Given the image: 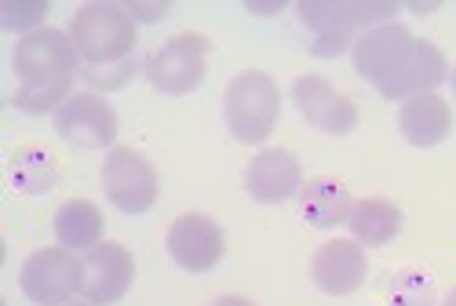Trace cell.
<instances>
[{
    "instance_id": "7c38bea8",
    "label": "cell",
    "mask_w": 456,
    "mask_h": 306,
    "mask_svg": "<svg viewBox=\"0 0 456 306\" xmlns=\"http://www.w3.org/2000/svg\"><path fill=\"white\" fill-rule=\"evenodd\" d=\"M292 99H296V109L303 113V121L325 135H347L358 128V106L314 73L299 76L292 85Z\"/></svg>"
},
{
    "instance_id": "3957f363",
    "label": "cell",
    "mask_w": 456,
    "mask_h": 306,
    "mask_svg": "<svg viewBox=\"0 0 456 306\" xmlns=\"http://www.w3.org/2000/svg\"><path fill=\"white\" fill-rule=\"evenodd\" d=\"M281 113V92L271 73L263 69H245L238 73L223 95V121L231 135L245 146H259L278 125Z\"/></svg>"
},
{
    "instance_id": "2e32d148",
    "label": "cell",
    "mask_w": 456,
    "mask_h": 306,
    "mask_svg": "<svg viewBox=\"0 0 456 306\" xmlns=\"http://www.w3.org/2000/svg\"><path fill=\"white\" fill-rule=\"evenodd\" d=\"M398 128L405 135L409 146L416 149H431L438 146L449 128H452V109L442 95H416V99H405L402 109H398Z\"/></svg>"
},
{
    "instance_id": "9a60e30c",
    "label": "cell",
    "mask_w": 456,
    "mask_h": 306,
    "mask_svg": "<svg viewBox=\"0 0 456 306\" xmlns=\"http://www.w3.org/2000/svg\"><path fill=\"white\" fill-rule=\"evenodd\" d=\"M445 76H449V66H445L442 48L431 44V41H416L412 55L376 92L384 99H402L405 102V99H416V95H435L445 85Z\"/></svg>"
},
{
    "instance_id": "ffe728a7",
    "label": "cell",
    "mask_w": 456,
    "mask_h": 306,
    "mask_svg": "<svg viewBox=\"0 0 456 306\" xmlns=\"http://www.w3.org/2000/svg\"><path fill=\"white\" fill-rule=\"evenodd\" d=\"M8 182L19 194H48L55 186V161L52 153L41 146H26L19 153H12L8 161Z\"/></svg>"
},
{
    "instance_id": "5b68a950",
    "label": "cell",
    "mask_w": 456,
    "mask_h": 306,
    "mask_svg": "<svg viewBox=\"0 0 456 306\" xmlns=\"http://www.w3.org/2000/svg\"><path fill=\"white\" fill-rule=\"evenodd\" d=\"M102 189H106V201L118 212L142 215L158 205L161 182H158L154 165H150L139 149L113 146L102 161Z\"/></svg>"
},
{
    "instance_id": "484cf974",
    "label": "cell",
    "mask_w": 456,
    "mask_h": 306,
    "mask_svg": "<svg viewBox=\"0 0 456 306\" xmlns=\"http://www.w3.org/2000/svg\"><path fill=\"white\" fill-rule=\"evenodd\" d=\"M285 4H256V0H252V4H248V12H281Z\"/></svg>"
},
{
    "instance_id": "e0dca14e",
    "label": "cell",
    "mask_w": 456,
    "mask_h": 306,
    "mask_svg": "<svg viewBox=\"0 0 456 306\" xmlns=\"http://www.w3.org/2000/svg\"><path fill=\"white\" fill-rule=\"evenodd\" d=\"M351 208H354V201L347 194V186L336 179H311L299 189V215L318 230H332L339 222H347Z\"/></svg>"
},
{
    "instance_id": "603a6c76",
    "label": "cell",
    "mask_w": 456,
    "mask_h": 306,
    "mask_svg": "<svg viewBox=\"0 0 456 306\" xmlns=\"http://www.w3.org/2000/svg\"><path fill=\"white\" fill-rule=\"evenodd\" d=\"M132 73H135V62L128 59V62H118V66H92L85 73V81L99 92H113V88H125L132 81Z\"/></svg>"
},
{
    "instance_id": "277c9868",
    "label": "cell",
    "mask_w": 456,
    "mask_h": 306,
    "mask_svg": "<svg viewBox=\"0 0 456 306\" xmlns=\"http://www.w3.org/2000/svg\"><path fill=\"white\" fill-rule=\"evenodd\" d=\"M81 66V55L73 48L69 33L41 26L37 33H26L12 52V69L19 76V88H55L73 85V73Z\"/></svg>"
},
{
    "instance_id": "d6986e66",
    "label": "cell",
    "mask_w": 456,
    "mask_h": 306,
    "mask_svg": "<svg viewBox=\"0 0 456 306\" xmlns=\"http://www.w3.org/2000/svg\"><path fill=\"white\" fill-rule=\"evenodd\" d=\"M347 226L358 245H387L402 230V208L384 197H365V201H354Z\"/></svg>"
},
{
    "instance_id": "83f0119b",
    "label": "cell",
    "mask_w": 456,
    "mask_h": 306,
    "mask_svg": "<svg viewBox=\"0 0 456 306\" xmlns=\"http://www.w3.org/2000/svg\"><path fill=\"white\" fill-rule=\"evenodd\" d=\"M452 95H456V73H452Z\"/></svg>"
},
{
    "instance_id": "30bf717a",
    "label": "cell",
    "mask_w": 456,
    "mask_h": 306,
    "mask_svg": "<svg viewBox=\"0 0 456 306\" xmlns=\"http://www.w3.org/2000/svg\"><path fill=\"white\" fill-rule=\"evenodd\" d=\"M55 132L81 149H106L118 139V113L110 109L102 95L81 92V95H69L55 113Z\"/></svg>"
},
{
    "instance_id": "8992f818",
    "label": "cell",
    "mask_w": 456,
    "mask_h": 306,
    "mask_svg": "<svg viewBox=\"0 0 456 306\" xmlns=\"http://www.w3.org/2000/svg\"><path fill=\"white\" fill-rule=\"evenodd\" d=\"M208 73V41L201 33H175L146 59V81L161 95L198 92Z\"/></svg>"
},
{
    "instance_id": "52a82bcc",
    "label": "cell",
    "mask_w": 456,
    "mask_h": 306,
    "mask_svg": "<svg viewBox=\"0 0 456 306\" xmlns=\"http://www.w3.org/2000/svg\"><path fill=\"white\" fill-rule=\"evenodd\" d=\"M22 295L37 306H69L81 292V259L69 248H41L19 270Z\"/></svg>"
},
{
    "instance_id": "ba28073f",
    "label": "cell",
    "mask_w": 456,
    "mask_h": 306,
    "mask_svg": "<svg viewBox=\"0 0 456 306\" xmlns=\"http://www.w3.org/2000/svg\"><path fill=\"white\" fill-rule=\"evenodd\" d=\"M168 255L186 274H208L226 255V238L216 219L201 212H186L168 226Z\"/></svg>"
},
{
    "instance_id": "9c48e42d",
    "label": "cell",
    "mask_w": 456,
    "mask_h": 306,
    "mask_svg": "<svg viewBox=\"0 0 456 306\" xmlns=\"http://www.w3.org/2000/svg\"><path fill=\"white\" fill-rule=\"evenodd\" d=\"M135 281V259L125 245L102 241L81 259V295L92 306L118 302Z\"/></svg>"
},
{
    "instance_id": "ac0fdd59",
    "label": "cell",
    "mask_w": 456,
    "mask_h": 306,
    "mask_svg": "<svg viewBox=\"0 0 456 306\" xmlns=\"http://www.w3.org/2000/svg\"><path fill=\"white\" fill-rule=\"evenodd\" d=\"M55 241L59 248H95L102 245V230H106V219L102 212L92 205V201H66L59 212H55Z\"/></svg>"
},
{
    "instance_id": "44dd1931",
    "label": "cell",
    "mask_w": 456,
    "mask_h": 306,
    "mask_svg": "<svg viewBox=\"0 0 456 306\" xmlns=\"http://www.w3.org/2000/svg\"><path fill=\"white\" fill-rule=\"evenodd\" d=\"M391 306H435V285L428 274H416V270H402L387 281L384 288Z\"/></svg>"
},
{
    "instance_id": "4316f807",
    "label": "cell",
    "mask_w": 456,
    "mask_h": 306,
    "mask_svg": "<svg viewBox=\"0 0 456 306\" xmlns=\"http://www.w3.org/2000/svg\"><path fill=\"white\" fill-rule=\"evenodd\" d=\"M445 306H456V292H452V295H449V299H445Z\"/></svg>"
},
{
    "instance_id": "4fadbf2b",
    "label": "cell",
    "mask_w": 456,
    "mask_h": 306,
    "mask_svg": "<svg viewBox=\"0 0 456 306\" xmlns=\"http://www.w3.org/2000/svg\"><path fill=\"white\" fill-rule=\"evenodd\" d=\"M245 189L256 205H285V201L299 197V189H303L299 157L281 146L256 153L245 168Z\"/></svg>"
},
{
    "instance_id": "6da1fadb",
    "label": "cell",
    "mask_w": 456,
    "mask_h": 306,
    "mask_svg": "<svg viewBox=\"0 0 456 306\" xmlns=\"http://www.w3.org/2000/svg\"><path fill=\"white\" fill-rule=\"evenodd\" d=\"M395 12L398 4L391 0H303L299 4L303 26L314 33V55H344L358 41V29L384 26Z\"/></svg>"
},
{
    "instance_id": "cb8c5ba5",
    "label": "cell",
    "mask_w": 456,
    "mask_h": 306,
    "mask_svg": "<svg viewBox=\"0 0 456 306\" xmlns=\"http://www.w3.org/2000/svg\"><path fill=\"white\" fill-rule=\"evenodd\" d=\"M125 8H128V15L139 19V22H161L165 12H168V4H125Z\"/></svg>"
},
{
    "instance_id": "8fae6325",
    "label": "cell",
    "mask_w": 456,
    "mask_h": 306,
    "mask_svg": "<svg viewBox=\"0 0 456 306\" xmlns=\"http://www.w3.org/2000/svg\"><path fill=\"white\" fill-rule=\"evenodd\" d=\"M412 48H416V36L402 22H384V26L358 33L351 55H354V69L372 88H379L387 76L398 73V66L412 55Z\"/></svg>"
},
{
    "instance_id": "7a4b0ae2",
    "label": "cell",
    "mask_w": 456,
    "mask_h": 306,
    "mask_svg": "<svg viewBox=\"0 0 456 306\" xmlns=\"http://www.w3.org/2000/svg\"><path fill=\"white\" fill-rule=\"evenodd\" d=\"M69 41L81 62L92 66H118L128 62L139 29L125 4H85L69 22Z\"/></svg>"
},
{
    "instance_id": "d4e9b609",
    "label": "cell",
    "mask_w": 456,
    "mask_h": 306,
    "mask_svg": "<svg viewBox=\"0 0 456 306\" xmlns=\"http://www.w3.org/2000/svg\"><path fill=\"white\" fill-rule=\"evenodd\" d=\"M212 306H256L252 299H241V295H223V299H216Z\"/></svg>"
},
{
    "instance_id": "f1b7e54d",
    "label": "cell",
    "mask_w": 456,
    "mask_h": 306,
    "mask_svg": "<svg viewBox=\"0 0 456 306\" xmlns=\"http://www.w3.org/2000/svg\"><path fill=\"white\" fill-rule=\"evenodd\" d=\"M69 306H73V302H69ZM85 306H92V302H85Z\"/></svg>"
},
{
    "instance_id": "7402d4cb",
    "label": "cell",
    "mask_w": 456,
    "mask_h": 306,
    "mask_svg": "<svg viewBox=\"0 0 456 306\" xmlns=\"http://www.w3.org/2000/svg\"><path fill=\"white\" fill-rule=\"evenodd\" d=\"M48 0H4L0 4V29L4 33H37L48 15Z\"/></svg>"
},
{
    "instance_id": "5bb4252c",
    "label": "cell",
    "mask_w": 456,
    "mask_h": 306,
    "mask_svg": "<svg viewBox=\"0 0 456 306\" xmlns=\"http://www.w3.org/2000/svg\"><path fill=\"white\" fill-rule=\"evenodd\" d=\"M369 274V259L358 241H329L311 259V278L325 295H351Z\"/></svg>"
}]
</instances>
